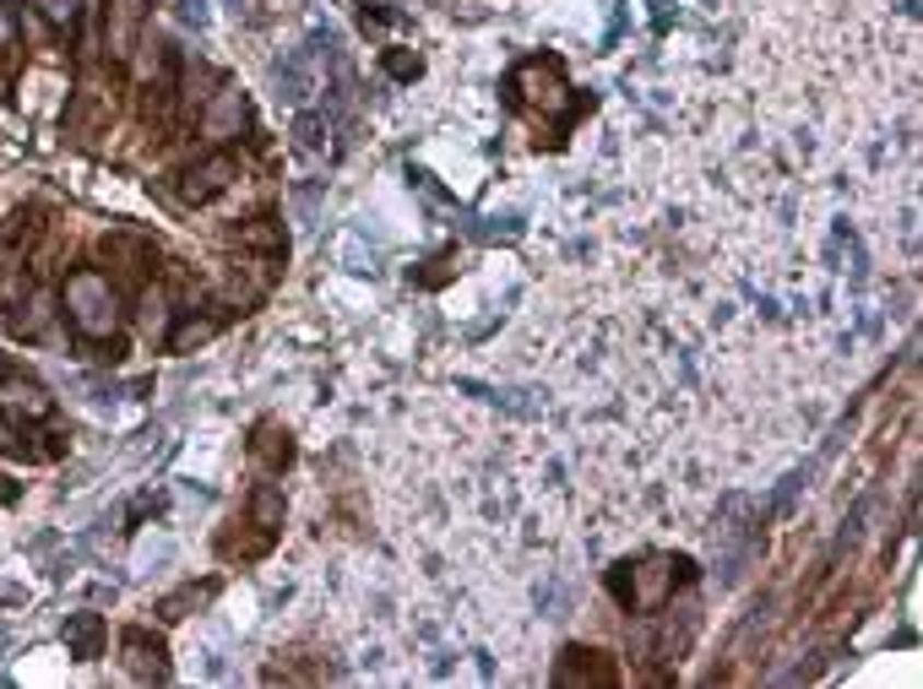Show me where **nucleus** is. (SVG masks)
Masks as SVG:
<instances>
[{
    "label": "nucleus",
    "instance_id": "f257e3e1",
    "mask_svg": "<svg viewBox=\"0 0 923 689\" xmlns=\"http://www.w3.org/2000/svg\"><path fill=\"white\" fill-rule=\"evenodd\" d=\"M148 22V5L142 0H109V22H104V44L115 60H131L137 55V33Z\"/></svg>",
    "mask_w": 923,
    "mask_h": 689
},
{
    "label": "nucleus",
    "instance_id": "f03ea898",
    "mask_svg": "<svg viewBox=\"0 0 923 689\" xmlns=\"http://www.w3.org/2000/svg\"><path fill=\"white\" fill-rule=\"evenodd\" d=\"M71 304H77V320H82L87 331H109V326H115V293H109V282L77 277V282H71Z\"/></svg>",
    "mask_w": 923,
    "mask_h": 689
},
{
    "label": "nucleus",
    "instance_id": "7ed1b4c3",
    "mask_svg": "<svg viewBox=\"0 0 923 689\" xmlns=\"http://www.w3.org/2000/svg\"><path fill=\"white\" fill-rule=\"evenodd\" d=\"M126 674H131V679H168L163 646L148 641L142 630H131V635H126Z\"/></svg>",
    "mask_w": 923,
    "mask_h": 689
},
{
    "label": "nucleus",
    "instance_id": "20e7f679",
    "mask_svg": "<svg viewBox=\"0 0 923 689\" xmlns=\"http://www.w3.org/2000/svg\"><path fill=\"white\" fill-rule=\"evenodd\" d=\"M245 126V98H239V87H218V98H212V109H207V137H234Z\"/></svg>",
    "mask_w": 923,
    "mask_h": 689
},
{
    "label": "nucleus",
    "instance_id": "39448f33",
    "mask_svg": "<svg viewBox=\"0 0 923 689\" xmlns=\"http://www.w3.org/2000/svg\"><path fill=\"white\" fill-rule=\"evenodd\" d=\"M66 646L87 663V657H98V646H104V619L98 614H71L66 619Z\"/></svg>",
    "mask_w": 923,
    "mask_h": 689
},
{
    "label": "nucleus",
    "instance_id": "423d86ee",
    "mask_svg": "<svg viewBox=\"0 0 923 689\" xmlns=\"http://www.w3.org/2000/svg\"><path fill=\"white\" fill-rule=\"evenodd\" d=\"M234 179V163L229 157H212V163H201V168H190V185H185V196L190 201H207L212 190H223Z\"/></svg>",
    "mask_w": 923,
    "mask_h": 689
},
{
    "label": "nucleus",
    "instance_id": "0eeeda50",
    "mask_svg": "<svg viewBox=\"0 0 923 689\" xmlns=\"http://www.w3.org/2000/svg\"><path fill=\"white\" fill-rule=\"evenodd\" d=\"M309 93V77H305V55L300 60H289V66H278V98H289V104H300Z\"/></svg>",
    "mask_w": 923,
    "mask_h": 689
},
{
    "label": "nucleus",
    "instance_id": "6e6552de",
    "mask_svg": "<svg viewBox=\"0 0 923 689\" xmlns=\"http://www.w3.org/2000/svg\"><path fill=\"white\" fill-rule=\"evenodd\" d=\"M33 5H38V16L55 22V27H71V22L82 16V0H33Z\"/></svg>",
    "mask_w": 923,
    "mask_h": 689
},
{
    "label": "nucleus",
    "instance_id": "1a4fd4ad",
    "mask_svg": "<svg viewBox=\"0 0 923 689\" xmlns=\"http://www.w3.org/2000/svg\"><path fill=\"white\" fill-rule=\"evenodd\" d=\"M44 320H49V293H38V299H33V315H16V331H22V337H38V331H44Z\"/></svg>",
    "mask_w": 923,
    "mask_h": 689
},
{
    "label": "nucleus",
    "instance_id": "9d476101",
    "mask_svg": "<svg viewBox=\"0 0 923 689\" xmlns=\"http://www.w3.org/2000/svg\"><path fill=\"white\" fill-rule=\"evenodd\" d=\"M278 516H283L278 489H261V494H256V522H261V527H278Z\"/></svg>",
    "mask_w": 923,
    "mask_h": 689
},
{
    "label": "nucleus",
    "instance_id": "9b49d317",
    "mask_svg": "<svg viewBox=\"0 0 923 689\" xmlns=\"http://www.w3.org/2000/svg\"><path fill=\"white\" fill-rule=\"evenodd\" d=\"M212 331H218L212 320H190V326H179V331H174V348H190V342H207Z\"/></svg>",
    "mask_w": 923,
    "mask_h": 689
},
{
    "label": "nucleus",
    "instance_id": "f8f14e48",
    "mask_svg": "<svg viewBox=\"0 0 923 689\" xmlns=\"http://www.w3.org/2000/svg\"><path fill=\"white\" fill-rule=\"evenodd\" d=\"M294 131H300V141H305V147H315V120H309V115H300V126H294Z\"/></svg>",
    "mask_w": 923,
    "mask_h": 689
},
{
    "label": "nucleus",
    "instance_id": "ddd939ff",
    "mask_svg": "<svg viewBox=\"0 0 923 689\" xmlns=\"http://www.w3.org/2000/svg\"><path fill=\"white\" fill-rule=\"evenodd\" d=\"M5 38H11V5L0 0V44H5Z\"/></svg>",
    "mask_w": 923,
    "mask_h": 689
},
{
    "label": "nucleus",
    "instance_id": "4468645a",
    "mask_svg": "<svg viewBox=\"0 0 923 689\" xmlns=\"http://www.w3.org/2000/svg\"><path fill=\"white\" fill-rule=\"evenodd\" d=\"M0 451H16V434H11V423H0Z\"/></svg>",
    "mask_w": 923,
    "mask_h": 689
}]
</instances>
